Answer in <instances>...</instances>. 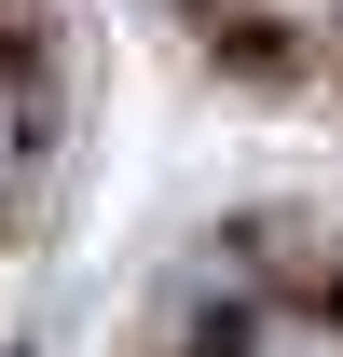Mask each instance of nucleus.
<instances>
[{"label":"nucleus","mask_w":343,"mask_h":357,"mask_svg":"<svg viewBox=\"0 0 343 357\" xmlns=\"http://www.w3.org/2000/svg\"><path fill=\"white\" fill-rule=\"evenodd\" d=\"M14 151H28V96L0 83V178H14Z\"/></svg>","instance_id":"1"}]
</instances>
